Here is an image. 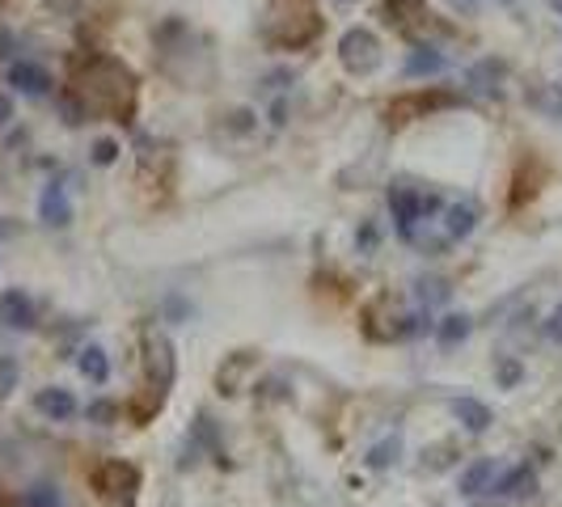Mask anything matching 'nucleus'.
Instances as JSON below:
<instances>
[{
  "mask_svg": "<svg viewBox=\"0 0 562 507\" xmlns=\"http://www.w3.org/2000/svg\"><path fill=\"white\" fill-rule=\"evenodd\" d=\"M22 507H64V491L56 482H34L22 491Z\"/></svg>",
  "mask_w": 562,
  "mask_h": 507,
  "instance_id": "412c9836",
  "label": "nucleus"
},
{
  "mask_svg": "<svg viewBox=\"0 0 562 507\" xmlns=\"http://www.w3.org/2000/svg\"><path fill=\"white\" fill-rule=\"evenodd\" d=\"M356 241H360V246H364V254H368V250H372V246H376V228L368 225L364 233H360V237H356Z\"/></svg>",
  "mask_w": 562,
  "mask_h": 507,
  "instance_id": "c756f323",
  "label": "nucleus"
},
{
  "mask_svg": "<svg viewBox=\"0 0 562 507\" xmlns=\"http://www.w3.org/2000/svg\"><path fill=\"white\" fill-rule=\"evenodd\" d=\"M541 335L550 338L554 347H562V301L550 313H546V322H541Z\"/></svg>",
  "mask_w": 562,
  "mask_h": 507,
  "instance_id": "5701e85b",
  "label": "nucleus"
},
{
  "mask_svg": "<svg viewBox=\"0 0 562 507\" xmlns=\"http://www.w3.org/2000/svg\"><path fill=\"white\" fill-rule=\"evenodd\" d=\"M38 221L52 228H64L72 221V203H68V191L59 182H47L43 195H38Z\"/></svg>",
  "mask_w": 562,
  "mask_h": 507,
  "instance_id": "2eb2a0df",
  "label": "nucleus"
},
{
  "mask_svg": "<svg viewBox=\"0 0 562 507\" xmlns=\"http://www.w3.org/2000/svg\"><path fill=\"white\" fill-rule=\"evenodd\" d=\"M381 9H385V22L406 38V43H431L436 34H449V26L440 22V13L427 4V0H381Z\"/></svg>",
  "mask_w": 562,
  "mask_h": 507,
  "instance_id": "7ed1b4c3",
  "label": "nucleus"
},
{
  "mask_svg": "<svg viewBox=\"0 0 562 507\" xmlns=\"http://www.w3.org/2000/svg\"><path fill=\"white\" fill-rule=\"evenodd\" d=\"M397 452H402V436H385L381 444H372L364 457L368 470H376V474H385V470H394L397 465Z\"/></svg>",
  "mask_w": 562,
  "mask_h": 507,
  "instance_id": "aec40b11",
  "label": "nucleus"
},
{
  "mask_svg": "<svg viewBox=\"0 0 562 507\" xmlns=\"http://www.w3.org/2000/svg\"><path fill=\"white\" fill-rule=\"evenodd\" d=\"M449 106H461V93H449V89H415V93L394 98V102L385 106V114H390L394 127H402V123H415V119L449 111Z\"/></svg>",
  "mask_w": 562,
  "mask_h": 507,
  "instance_id": "0eeeda50",
  "label": "nucleus"
},
{
  "mask_svg": "<svg viewBox=\"0 0 562 507\" xmlns=\"http://www.w3.org/2000/svg\"><path fill=\"white\" fill-rule=\"evenodd\" d=\"M431 335H436V342H440L445 351H452V347H461L465 338L474 335V317H470V313H445V317L431 326Z\"/></svg>",
  "mask_w": 562,
  "mask_h": 507,
  "instance_id": "dca6fc26",
  "label": "nucleus"
},
{
  "mask_svg": "<svg viewBox=\"0 0 562 507\" xmlns=\"http://www.w3.org/2000/svg\"><path fill=\"white\" fill-rule=\"evenodd\" d=\"M550 9H554V13H562V0H550Z\"/></svg>",
  "mask_w": 562,
  "mask_h": 507,
  "instance_id": "473e14b6",
  "label": "nucleus"
},
{
  "mask_svg": "<svg viewBox=\"0 0 562 507\" xmlns=\"http://www.w3.org/2000/svg\"><path fill=\"white\" fill-rule=\"evenodd\" d=\"M322 34V13L317 0H267L262 18V38L280 52H301Z\"/></svg>",
  "mask_w": 562,
  "mask_h": 507,
  "instance_id": "f03ea898",
  "label": "nucleus"
},
{
  "mask_svg": "<svg viewBox=\"0 0 562 507\" xmlns=\"http://www.w3.org/2000/svg\"><path fill=\"white\" fill-rule=\"evenodd\" d=\"M9 84L30 98H43V93H52V72L34 59H18V64H9Z\"/></svg>",
  "mask_w": 562,
  "mask_h": 507,
  "instance_id": "4468645a",
  "label": "nucleus"
},
{
  "mask_svg": "<svg viewBox=\"0 0 562 507\" xmlns=\"http://www.w3.org/2000/svg\"><path fill=\"white\" fill-rule=\"evenodd\" d=\"M499 474V461L495 457H479V461H470L461 474H457V495H465V499H474V495H486L491 491V482Z\"/></svg>",
  "mask_w": 562,
  "mask_h": 507,
  "instance_id": "ddd939ff",
  "label": "nucleus"
},
{
  "mask_svg": "<svg viewBox=\"0 0 562 507\" xmlns=\"http://www.w3.org/2000/svg\"><path fill=\"white\" fill-rule=\"evenodd\" d=\"M68 123H85L89 114H114V123H127L136 111V77L111 56L81 59V72L72 77V98H64Z\"/></svg>",
  "mask_w": 562,
  "mask_h": 507,
  "instance_id": "f257e3e1",
  "label": "nucleus"
},
{
  "mask_svg": "<svg viewBox=\"0 0 562 507\" xmlns=\"http://www.w3.org/2000/svg\"><path fill=\"white\" fill-rule=\"evenodd\" d=\"M486 495H495V499H533L537 495V470L529 461H520V465H507L495 474L491 482V491Z\"/></svg>",
  "mask_w": 562,
  "mask_h": 507,
  "instance_id": "1a4fd4ad",
  "label": "nucleus"
},
{
  "mask_svg": "<svg viewBox=\"0 0 562 507\" xmlns=\"http://www.w3.org/2000/svg\"><path fill=\"white\" fill-rule=\"evenodd\" d=\"M9 119H13V102L0 93V123H9Z\"/></svg>",
  "mask_w": 562,
  "mask_h": 507,
  "instance_id": "7c9ffc66",
  "label": "nucleus"
},
{
  "mask_svg": "<svg viewBox=\"0 0 562 507\" xmlns=\"http://www.w3.org/2000/svg\"><path fill=\"white\" fill-rule=\"evenodd\" d=\"M0 326H9V330H34L38 326V305L22 288H4L0 292Z\"/></svg>",
  "mask_w": 562,
  "mask_h": 507,
  "instance_id": "9d476101",
  "label": "nucleus"
},
{
  "mask_svg": "<svg viewBox=\"0 0 562 507\" xmlns=\"http://www.w3.org/2000/svg\"><path fill=\"white\" fill-rule=\"evenodd\" d=\"M81 0H47V9H56V13H72Z\"/></svg>",
  "mask_w": 562,
  "mask_h": 507,
  "instance_id": "c85d7f7f",
  "label": "nucleus"
},
{
  "mask_svg": "<svg viewBox=\"0 0 562 507\" xmlns=\"http://www.w3.org/2000/svg\"><path fill=\"white\" fill-rule=\"evenodd\" d=\"M436 72H445V56H440L431 43L415 47L411 59H406V77H436Z\"/></svg>",
  "mask_w": 562,
  "mask_h": 507,
  "instance_id": "6ab92c4d",
  "label": "nucleus"
},
{
  "mask_svg": "<svg viewBox=\"0 0 562 507\" xmlns=\"http://www.w3.org/2000/svg\"><path fill=\"white\" fill-rule=\"evenodd\" d=\"M89 482L106 507H136V499H140V470L132 461H102L89 474Z\"/></svg>",
  "mask_w": 562,
  "mask_h": 507,
  "instance_id": "39448f33",
  "label": "nucleus"
},
{
  "mask_svg": "<svg viewBox=\"0 0 562 507\" xmlns=\"http://www.w3.org/2000/svg\"><path fill=\"white\" fill-rule=\"evenodd\" d=\"M474 228H479V207L474 203H449L445 207V233H449V241H465Z\"/></svg>",
  "mask_w": 562,
  "mask_h": 507,
  "instance_id": "a211bd4d",
  "label": "nucleus"
},
{
  "mask_svg": "<svg viewBox=\"0 0 562 507\" xmlns=\"http://www.w3.org/2000/svg\"><path fill=\"white\" fill-rule=\"evenodd\" d=\"M144 372H148V394L166 402L178 381V360L166 330H144Z\"/></svg>",
  "mask_w": 562,
  "mask_h": 507,
  "instance_id": "423d86ee",
  "label": "nucleus"
},
{
  "mask_svg": "<svg viewBox=\"0 0 562 507\" xmlns=\"http://www.w3.org/2000/svg\"><path fill=\"white\" fill-rule=\"evenodd\" d=\"M77 368H81V376L89 385H106L111 381V356H106V347H98V342H89L77 351Z\"/></svg>",
  "mask_w": 562,
  "mask_h": 507,
  "instance_id": "f3484780",
  "label": "nucleus"
},
{
  "mask_svg": "<svg viewBox=\"0 0 562 507\" xmlns=\"http://www.w3.org/2000/svg\"><path fill=\"white\" fill-rule=\"evenodd\" d=\"M390 212H394L397 237H402V241H415V237H419V225H427L431 216L445 212V199L394 182V187H390Z\"/></svg>",
  "mask_w": 562,
  "mask_h": 507,
  "instance_id": "20e7f679",
  "label": "nucleus"
},
{
  "mask_svg": "<svg viewBox=\"0 0 562 507\" xmlns=\"http://www.w3.org/2000/svg\"><path fill=\"white\" fill-rule=\"evenodd\" d=\"M13 381H18V364L13 360H0V397L13 394Z\"/></svg>",
  "mask_w": 562,
  "mask_h": 507,
  "instance_id": "a878e982",
  "label": "nucleus"
},
{
  "mask_svg": "<svg viewBox=\"0 0 562 507\" xmlns=\"http://www.w3.org/2000/svg\"><path fill=\"white\" fill-rule=\"evenodd\" d=\"M119 153H123L119 140H98L93 144V166H114V161H119Z\"/></svg>",
  "mask_w": 562,
  "mask_h": 507,
  "instance_id": "b1692460",
  "label": "nucleus"
},
{
  "mask_svg": "<svg viewBox=\"0 0 562 507\" xmlns=\"http://www.w3.org/2000/svg\"><path fill=\"white\" fill-rule=\"evenodd\" d=\"M0 237H13V225H4V221H0Z\"/></svg>",
  "mask_w": 562,
  "mask_h": 507,
  "instance_id": "2f4dec72",
  "label": "nucleus"
},
{
  "mask_svg": "<svg viewBox=\"0 0 562 507\" xmlns=\"http://www.w3.org/2000/svg\"><path fill=\"white\" fill-rule=\"evenodd\" d=\"M166 313H169V317H173V322H182V317L191 313V305H187L182 296H173V292H169V296H166Z\"/></svg>",
  "mask_w": 562,
  "mask_h": 507,
  "instance_id": "bb28decb",
  "label": "nucleus"
},
{
  "mask_svg": "<svg viewBox=\"0 0 562 507\" xmlns=\"http://www.w3.org/2000/svg\"><path fill=\"white\" fill-rule=\"evenodd\" d=\"M541 106L554 114V119H562V84H550V98H546Z\"/></svg>",
  "mask_w": 562,
  "mask_h": 507,
  "instance_id": "cd10ccee",
  "label": "nucleus"
},
{
  "mask_svg": "<svg viewBox=\"0 0 562 507\" xmlns=\"http://www.w3.org/2000/svg\"><path fill=\"white\" fill-rule=\"evenodd\" d=\"M34 410L43 415V419H52V422H68V419H77V394L72 390H64V385H47V390H38L34 394Z\"/></svg>",
  "mask_w": 562,
  "mask_h": 507,
  "instance_id": "9b49d317",
  "label": "nucleus"
},
{
  "mask_svg": "<svg viewBox=\"0 0 562 507\" xmlns=\"http://www.w3.org/2000/svg\"><path fill=\"white\" fill-rule=\"evenodd\" d=\"M338 59H342V68H347L351 77L376 72V68H381V43H376V34L364 26L347 30V34L338 38Z\"/></svg>",
  "mask_w": 562,
  "mask_h": 507,
  "instance_id": "6e6552de",
  "label": "nucleus"
},
{
  "mask_svg": "<svg viewBox=\"0 0 562 507\" xmlns=\"http://www.w3.org/2000/svg\"><path fill=\"white\" fill-rule=\"evenodd\" d=\"M520 381H525V364H520V360H512V356L495 360V385H499V390H516Z\"/></svg>",
  "mask_w": 562,
  "mask_h": 507,
  "instance_id": "4be33fe9",
  "label": "nucleus"
},
{
  "mask_svg": "<svg viewBox=\"0 0 562 507\" xmlns=\"http://www.w3.org/2000/svg\"><path fill=\"white\" fill-rule=\"evenodd\" d=\"M449 410H452V419L461 422V427H465L470 436H486V431H491V422H495V415H491V406H486L482 397H470V394L452 397Z\"/></svg>",
  "mask_w": 562,
  "mask_h": 507,
  "instance_id": "f8f14e48",
  "label": "nucleus"
},
{
  "mask_svg": "<svg viewBox=\"0 0 562 507\" xmlns=\"http://www.w3.org/2000/svg\"><path fill=\"white\" fill-rule=\"evenodd\" d=\"M85 415H89L93 422H111L114 415H119V406H114V402H106V397H98V402H93Z\"/></svg>",
  "mask_w": 562,
  "mask_h": 507,
  "instance_id": "393cba45",
  "label": "nucleus"
}]
</instances>
